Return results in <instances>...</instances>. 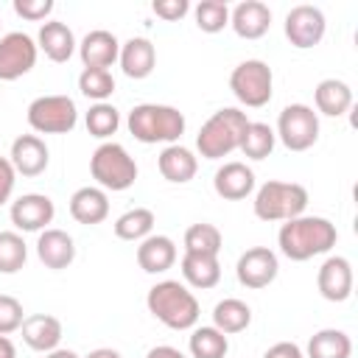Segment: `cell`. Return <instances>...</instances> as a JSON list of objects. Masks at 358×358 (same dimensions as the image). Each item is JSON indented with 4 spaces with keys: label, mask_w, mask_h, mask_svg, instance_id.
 Segmentation results:
<instances>
[{
    "label": "cell",
    "mask_w": 358,
    "mask_h": 358,
    "mask_svg": "<svg viewBox=\"0 0 358 358\" xmlns=\"http://www.w3.org/2000/svg\"><path fill=\"white\" fill-rule=\"evenodd\" d=\"M246 126H249V117H246L243 109L224 106L201 123V129L196 134V151L204 159H224V157H229L232 151L241 148Z\"/></svg>",
    "instance_id": "3957f363"
},
{
    "label": "cell",
    "mask_w": 358,
    "mask_h": 358,
    "mask_svg": "<svg viewBox=\"0 0 358 358\" xmlns=\"http://www.w3.org/2000/svg\"><path fill=\"white\" fill-rule=\"evenodd\" d=\"M25 117L36 134H67L78 123V109L70 95H39L28 103Z\"/></svg>",
    "instance_id": "ba28073f"
},
{
    "label": "cell",
    "mask_w": 358,
    "mask_h": 358,
    "mask_svg": "<svg viewBox=\"0 0 358 358\" xmlns=\"http://www.w3.org/2000/svg\"><path fill=\"white\" fill-rule=\"evenodd\" d=\"M145 358H187V355H185L182 350L171 347V344H159V347H151Z\"/></svg>",
    "instance_id": "7bdbcfd3"
},
{
    "label": "cell",
    "mask_w": 358,
    "mask_h": 358,
    "mask_svg": "<svg viewBox=\"0 0 358 358\" xmlns=\"http://www.w3.org/2000/svg\"><path fill=\"white\" fill-rule=\"evenodd\" d=\"M87 358H123L117 350H112V347H98V350H92Z\"/></svg>",
    "instance_id": "f6af8a7d"
},
{
    "label": "cell",
    "mask_w": 358,
    "mask_h": 358,
    "mask_svg": "<svg viewBox=\"0 0 358 358\" xmlns=\"http://www.w3.org/2000/svg\"><path fill=\"white\" fill-rule=\"evenodd\" d=\"M22 319H25L22 302L11 294H0V336H8L14 330H20Z\"/></svg>",
    "instance_id": "74e56055"
},
{
    "label": "cell",
    "mask_w": 358,
    "mask_h": 358,
    "mask_svg": "<svg viewBox=\"0 0 358 358\" xmlns=\"http://www.w3.org/2000/svg\"><path fill=\"white\" fill-rule=\"evenodd\" d=\"M176 263V243L168 235H148L137 246V266L145 274H165Z\"/></svg>",
    "instance_id": "d4e9b609"
},
{
    "label": "cell",
    "mask_w": 358,
    "mask_h": 358,
    "mask_svg": "<svg viewBox=\"0 0 358 358\" xmlns=\"http://www.w3.org/2000/svg\"><path fill=\"white\" fill-rule=\"evenodd\" d=\"M187 350H190L193 358H227V352H229V338H227L218 327L201 324V327H193V330H190Z\"/></svg>",
    "instance_id": "4dcf8cb0"
},
{
    "label": "cell",
    "mask_w": 358,
    "mask_h": 358,
    "mask_svg": "<svg viewBox=\"0 0 358 358\" xmlns=\"http://www.w3.org/2000/svg\"><path fill=\"white\" fill-rule=\"evenodd\" d=\"M221 246H224V235L215 224L201 221V224H190L185 229V252L187 255H213V257H218Z\"/></svg>",
    "instance_id": "1f68e13d"
},
{
    "label": "cell",
    "mask_w": 358,
    "mask_h": 358,
    "mask_svg": "<svg viewBox=\"0 0 358 358\" xmlns=\"http://www.w3.org/2000/svg\"><path fill=\"white\" fill-rule=\"evenodd\" d=\"M274 143H277V134L268 123L249 120V126L243 131V140H241V151L249 159H266L274 151Z\"/></svg>",
    "instance_id": "d6a6232c"
},
{
    "label": "cell",
    "mask_w": 358,
    "mask_h": 358,
    "mask_svg": "<svg viewBox=\"0 0 358 358\" xmlns=\"http://www.w3.org/2000/svg\"><path fill=\"white\" fill-rule=\"evenodd\" d=\"M157 168H159V173H162L165 182L185 185V182H190V179L196 176V171H199V157H196L190 148L179 145V143H171V145H165V148L159 151Z\"/></svg>",
    "instance_id": "603a6c76"
},
{
    "label": "cell",
    "mask_w": 358,
    "mask_h": 358,
    "mask_svg": "<svg viewBox=\"0 0 358 358\" xmlns=\"http://www.w3.org/2000/svg\"><path fill=\"white\" fill-rule=\"evenodd\" d=\"M45 358H81V355H78V352H73V350H62V347H56V350L45 352Z\"/></svg>",
    "instance_id": "bcb514c9"
},
{
    "label": "cell",
    "mask_w": 358,
    "mask_h": 358,
    "mask_svg": "<svg viewBox=\"0 0 358 358\" xmlns=\"http://www.w3.org/2000/svg\"><path fill=\"white\" fill-rule=\"evenodd\" d=\"M22 341L36 352H50L62 344V322L50 313H31L22 319Z\"/></svg>",
    "instance_id": "7402d4cb"
},
{
    "label": "cell",
    "mask_w": 358,
    "mask_h": 358,
    "mask_svg": "<svg viewBox=\"0 0 358 358\" xmlns=\"http://www.w3.org/2000/svg\"><path fill=\"white\" fill-rule=\"evenodd\" d=\"M229 25L241 39H260L271 28V8L260 0H243L229 11Z\"/></svg>",
    "instance_id": "d6986e66"
},
{
    "label": "cell",
    "mask_w": 358,
    "mask_h": 358,
    "mask_svg": "<svg viewBox=\"0 0 358 358\" xmlns=\"http://www.w3.org/2000/svg\"><path fill=\"white\" fill-rule=\"evenodd\" d=\"M274 134L288 151H308L319 140V115L308 103H288L277 117Z\"/></svg>",
    "instance_id": "9c48e42d"
},
{
    "label": "cell",
    "mask_w": 358,
    "mask_h": 358,
    "mask_svg": "<svg viewBox=\"0 0 358 358\" xmlns=\"http://www.w3.org/2000/svg\"><path fill=\"white\" fill-rule=\"evenodd\" d=\"M316 288L327 302H347L352 296V263L341 255H330L316 271Z\"/></svg>",
    "instance_id": "5bb4252c"
},
{
    "label": "cell",
    "mask_w": 358,
    "mask_h": 358,
    "mask_svg": "<svg viewBox=\"0 0 358 358\" xmlns=\"http://www.w3.org/2000/svg\"><path fill=\"white\" fill-rule=\"evenodd\" d=\"M179 268H182L185 285H190V288L207 291V288H215L221 280V263L213 255H187L185 252Z\"/></svg>",
    "instance_id": "4316f807"
},
{
    "label": "cell",
    "mask_w": 358,
    "mask_h": 358,
    "mask_svg": "<svg viewBox=\"0 0 358 358\" xmlns=\"http://www.w3.org/2000/svg\"><path fill=\"white\" fill-rule=\"evenodd\" d=\"M28 260V246L20 232H0V274H17Z\"/></svg>",
    "instance_id": "e575fe53"
},
{
    "label": "cell",
    "mask_w": 358,
    "mask_h": 358,
    "mask_svg": "<svg viewBox=\"0 0 358 358\" xmlns=\"http://www.w3.org/2000/svg\"><path fill=\"white\" fill-rule=\"evenodd\" d=\"M263 358H305V352L294 341H277L263 352Z\"/></svg>",
    "instance_id": "b9f144b4"
},
{
    "label": "cell",
    "mask_w": 358,
    "mask_h": 358,
    "mask_svg": "<svg viewBox=\"0 0 358 358\" xmlns=\"http://www.w3.org/2000/svg\"><path fill=\"white\" fill-rule=\"evenodd\" d=\"M56 215V204L45 193H22L11 201L8 218L20 232H42Z\"/></svg>",
    "instance_id": "4fadbf2b"
},
{
    "label": "cell",
    "mask_w": 358,
    "mask_h": 358,
    "mask_svg": "<svg viewBox=\"0 0 358 358\" xmlns=\"http://www.w3.org/2000/svg\"><path fill=\"white\" fill-rule=\"evenodd\" d=\"M78 56H81V64L90 70H109L120 56V42L112 31L98 28L78 42Z\"/></svg>",
    "instance_id": "e0dca14e"
},
{
    "label": "cell",
    "mask_w": 358,
    "mask_h": 358,
    "mask_svg": "<svg viewBox=\"0 0 358 358\" xmlns=\"http://www.w3.org/2000/svg\"><path fill=\"white\" fill-rule=\"evenodd\" d=\"M90 173L101 190H129L137 182V162L134 157L115 140L101 143L90 157Z\"/></svg>",
    "instance_id": "8992f818"
},
{
    "label": "cell",
    "mask_w": 358,
    "mask_h": 358,
    "mask_svg": "<svg viewBox=\"0 0 358 358\" xmlns=\"http://www.w3.org/2000/svg\"><path fill=\"white\" fill-rule=\"evenodd\" d=\"M70 215L78 224H84V227H95V224L106 221V215H109V196H106V190H101L98 185L78 187L70 196Z\"/></svg>",
    "instance_id": "cb8c5ba5"
},
{
    "label": "cell",
    "mask_w": 358,
    "mask_h": 358,
    "mask_svg": "<svg viewBox=\"0 0 358 358\" xmlns=\"http://www.w3.org/2000/svg\"><path fill=\"white\" fill-rule=\"evenodd\" d=\"M154 224H157L154 210H148V207H131V210H126L123 215H117V221H115L112 229H115V235H117L120 241L140 243L143 238L154 235Z\"/></svg>",
    "instance_id": "f546056e"
},
{
    "label": "cell",
    "mask_w": 358,
    "mask_h": 358,
    "mask_svg": "<svg viewBox=\"0 0 358 358\" xmlns=\"http://www.w3.org/2000/svg\"><path fill=\"white\" fill-rule=\"evenodd\" d=\"M117 64L123 70V76L140 81V78H148L157 67V48L151 39L145 36H131L120 45V56H117Z\"/></svg>",
    "instance_id": "ffe728a7"
},
{
    "label": "cell",
    "mask_w": 358,
    "mask_h": 358,
    "mask_svg": "<svg viewBox=\"0 0 358 358\" xmlns=\"http://www.w3.org/2000/svg\"><path fill=\"white\" fill-rule=\"evenodd\" d=\"M285 39L299 48V50H310L316 48L322 39H324V31H327V20L322 14V8L316 6H294L288 14H285Z\"/></svg>",
    "instance_id": "8fae6325"
},
{
    "label": "cell",
    "mask_w": 358,
    "mask_h": 358,
    "mask_svg": "<svg viewBox=\"0 0 358 358\" xmlns=\"http://www.w3.org/2000/svg\"><path fill=\"white\" fill-rule=\"evenodd\" d=\"M78 90L84 98L95 101V103H103L112 92H115V78L109 70H90L84 67L81 76H78Z\"/></svg>",
    "instance_id": "8d00e7d4"
},
{
    "label": "cell",
    "mask_w": 358,
    "mask_h": 358,
    "mask_svg": "<svg viewBox=\"0 0 358 358\" xmlns=\"http://www.w3.org/2000/svg\"><path fill=\"white\" fill-rule=\"evenodd\" d=\"M350 355H352V338L344 330L324 327L308 338V358H350Z\"/></svg>",
    "instance_id": "f1b7e54d"
},
{
    "label": "cell",
    "mask_w": 358,
    "mask_h": 358,
    "mask_svg": "<svg viewBox=\"0 0 358 358\" xmlns=\"http://www.w3.org/2000/svg\"><path fill=\"white\" fill-rule=\"evenodd\" d=\"M0 358H17V350L8 336H0Z\"/></svg>",
    "instance_id": "ee69618b"
},
{
    "label": "cell",
    "mask_w": 358,
    "mask_h": 358,
    "mask_svg": "<svg viewBox=\"0 0 358 358\" xmlns=\"http://www.w3.org/2000/svg\"><path fill=\"white\" fill-rule=\"evenodd\" d=\"M213 187L227 201H243L246 196L255 193V171L246 162H238V159L224 162L213 173Z\"/></svg>",
    "instance_id": "2e32d148"
},
{
    "label": "cell",
    "mask_w": 358,
    "mask_h": 358,
    "mask_svg": "<svg viewBox=\"0 0 358 358\" xmlns=\"http://www.w3.org/2000/svg\"><path fill=\"white\" fill-rule=\"evenodd\" d=\"M252 210L260 221H291L296 215H305L308 190L299 182L268 179L255 190Z\"/></svg>",
    "instance_id": "5b68a950"
},
{
    "label": "cell",
    "mask_w": 358,
    "mask_h": 358,
    "mask_svg": "<svg viewBox=\"0 0 358 358\" xmlns=\"http://www.w3.org/2000/svg\"><path fill=\"white\" fill-rule=\"evenodd\" d=\"M229 90L243 106L260 109L274 95V73L263 59H246L229 73Z\"/></svg>",
    "instance_id": "52a82bcc"
},
{
    "label": "cell",
    "mask_w": 358,
    "mask_h": 358,
    "mask_svg": "<svg viewBox=\"0 0 358 358\" xmlns=\"http://www.w3.org/2000/svg\"><path fill=\"white\" fill-rule=\"evenodd\" d=\"M336 241H338V229L324 215H296L291 221H282L277 232L280 252L294 263H305L310 257L327 255L336 246Z\"/></svg>",
    "instance_id": "6da1fadb"
},
{
    "label": "cell",
    "mask_w": 358,
    "mask_h": 358,
    "mask_svg": "<svg viewBox=\"0 0 358 358\" xmlns=\"http://www.w3.org/2000/svg\"><path fill=\"white\" fill-rule=\"evenodd\" d=\"M193 17H196L199 31L218 34V31H224L229 25V6L224 0H201L193 8Z\"/></svg>",
    "instance_id": "d590c367"
},
{
    "label": "cell",
    "mask_w": 358,
    "mask_h": 358,
    "mask_svg": "<svg viewBox=\"0 0 358 358\" xmlns=\"http://www.w3.org/2000/svg\"><path fill=\"white\" fill-rule=\"evenodd\" d=\"M249 324H252V308L243 299L227 296V299L215 302V308H213V327H218L224 336L243 333Z\"/></svg>",
    "instance_id": "83f0119b"
},
{
    "label": "cell",
    "mask_w": 358,
    "mask_h": 358,
    "mask_svg": "<svg viewBox=\"0 0 358 358\" xmlns=\"http://www.w3.org/2000/svg\"><path fill=\"white\" fill-rule=\"evenodd\" d=\"M84 123H87V131L92 134V137H98V140H109L117 129H120V112L112 106V103H92L90 106V112H87V117H84Z\"/></svg>",
    "instance_id": "836d02e7"
},
{
    "label": "cell",
    "mask_w": 358,
    "mask_h": 358,
    "mask_svg": "<svg viewBox=\"0 0 358 358\" xmlns=\"http://www.w3.org/2000/svg\"><path fill=\"white\" fill-rule=\"evenodd\" d=\"M151 11L159 20H165V22H179L190 11V3L187 0H154L151 3Z\"/></svg>",
    "instance_id": "ab89813d"
},
{
    "label": "cell",
    "mask_w": 358,
    "mask_h": 358,
    "mask_svg": "<svg viewBox=\"0 0 358 358\" xmlns=\"http://www.w3.org/2000/svg\"><path fill=\"white\" fill-rule=\"evenodd\" d=\"M53 11V0H14V14L28 22H48V14Z\"/></svg>",
    "instance_id": "f35d334b"
},
{
    "label": "cell",
    "mask_w": 358,
    "mask_h": 358,
    "mask_svg": "<svg viewBox=\"0 0 358 358\" xmlns=\"http://www.w3.org/2000/svg\"><path fill=\"white\" fill-rule=\"evenodd\" d=\"M14 185H17V171H14V165L8 162V157H0V207H3L6 201H11Z\"/></svg>",
    "instance_id": "60d3db41"
},
{
    "label": "cell",
    "mask_w": 358,
    "mask_h": 358,
    "mask_svg": "<svg viewBox=\"0 0 358 358\" xmlns=\"http://www.w3.org/2000/svg\"><path fill=\"white\" fill-rule=\"evenodd\" d=\"M36 257L42 260L45 268H53V271L67 268L76 260V241H73V235H67L64 229H56V227L42 229L39 238H36Z\"/></svg>",
    "instance_id": "ac0fdd59"
},
{
    "label": "cell",
    "mask_w": 358,
    "mask_h": 358,
    "mask_svg": "<svg viewBox=\"0 0 358 358\" xmlns=\"http://www.w3.org/2000/svg\"><path fill=\"white\" fill-rule=\"evenodd\" d=\"M280 274V260L268 246H252L246 249L235 263V277L243 288L260 291L268 288Z\"/></svg>",
    "instance_id": "7c38bea8"
},
{
    "label": "cell",
    "mask_w": 358,
    "mask_h": 358,
    "mask_svg": "<svg viewBox=\"0 0 358 358\" xmlns=\"http://www.w3.org/2000/svg\"><path fill=\"white\" fill-rule=\"evenodd\" d=\"M126 126L131 131L134 140L145 143V145H154V143H179V137L185 134V115L176 109V106H168V103H137L129 117H126Z\"/></svg>",
    "instance_id": "277c9868"
},
{
    "label": "cell",
    "mask_w": 358,
    "mask_h": 358,
    "mask_svg": "<svg viewBox=\"0 0 358 358\" xmlns=\"http://www.w3.org/2000/svg\"><path fill=\"white\" fill-rule=\"evenodd\" d=\"M36 48L56 64H64L70 62V56L78 50V42L70 31L67 22H59V20H48L42 22L39 34H36Z\"/></svg>",
    "instance_id": "44dd1931"
},
{
    "label": "cell",
    "mask_w": 358,
    "mask_h": 358,
    "mask_svg": "<svg viewBox=\"0 0 358 358\" xmlns=\"http://www.w3.org/2000/svg\"><path fill=\"white\" fill-rule=\"evenodd\" d=\"M145 308L157 322L171 330H193L201 316L196 294L179 280H162L151 285L145 294Z\"/></svg>",
    "instance_id": "7a4b0ae2"
},
{
    "label": "cell",
    "mask_w": 358,
    "mask_h": 358,
    "mask_svg": "<svg viewBox=\"0 0 358 358\" xmlns=\"http://www.w3.org/2000/svg\"><path fill=\"white\" fill-rule=\"evenodd\" d=\"M8 162L14 165L17 173L34 179V176H39V173L48 171L50 151H48V145H45V140H42L39 134H20V137L11 143Z\"/></svg>",
    "instance_id": "9a60e30c"
},
{
    "label": "cell",
    "mask_w": 358,
    "mask_h": 358,
    "mask_svg": "<svg viewBox=\"0 0 358 358\" xmlns=\"http://www.w3.org/2000/svg\"><path fill=\"white\" fill-rule=\"evenodd\" d=\"M313 103H316V115L341 117L352 106V90L341 78H322L313 90Z\"/></svg>",
    "instance_id": "484cf974"
},
{
    "label": "cell",
    "mask_w": 358,
    "mask_h": 358,
    "mask_svg": "<svg viewBox=\"0 0 358 358\" xmlns=\"http://www.w3.org/2000/svg\"><path fill=\"white\" fill-rule=\"evenodd\" d=\"M36 39L22 31H8L0 36V81H17L28 76L36 64Z\"/></svg>",
    "instance_id": "30bf717a"
}]
</instances>
